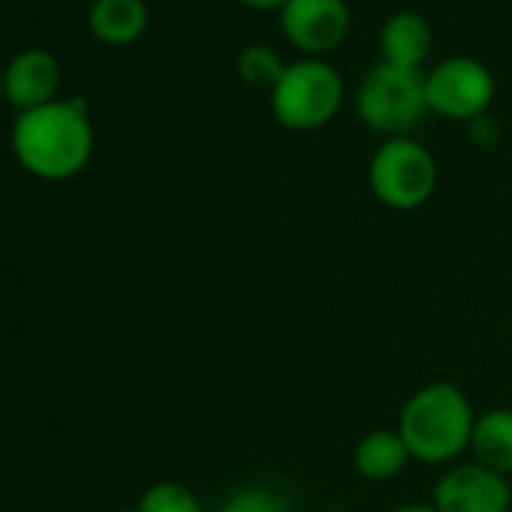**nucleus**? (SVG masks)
<instances>
[{"label":"nucleus","instance_id":"obj_1","mask_svg":"<svg viewBox=\"0 0 512 512\" xmlns=\"http://www.w3.org/2000/svg\"><path fill=\"white\" fill-rule=\"evenodd\" d=\"M13 151L34 178H76L94 154V127L85 100H55L22 112L13 127Z\"/></svg>","mask_w":512,"mask_h":512},{"label":"nucleus","instance_id":"obj_2","mask_svg":"<svg viewBox=\"0 0 512 512\" xmlns=\"http://www.w3.org/2000/svg\"><path fill=\"white\" fill-rule=\"evenodd\" d=\"M476 425V410L464 389L455 383L437 380L419 386L401 407L398 434L410 449V458L419 464H455L470 452V437Z\"/></svg>","mask_w":512,"mask_h":512},{"label":"nucleus","instance_id":"obj_3","mask_svg":"<svg viewBox=\"0 0 512 512\" xmlns=\"http://www.w3.org/2000/svg\"><path fill=\"white\" fill-rule=\"evenodd\" d=\"M425 73L395 64H374L356 88V115L386 139L407 136L428 115Z\"/></svg>","mask_w":512,"mask_h":512},{"label":"nucleus","instance_id":"obj_4","mask_svg":"<svg viewBox=\"0 0 512 512\" xmlns=\"http://www.w3.org/2000/svg\"><path fill=\"white\" fill-rule=\"evenodd\" d=\"M269 94L275 121L287 130L305 133L326 127L341 112L344 79L332 64L320 58H302L287 64L281 82Z\"/></svg>","mask_w":512,"mask_h":512},{"label":"nucleus","instance_id":"obj_5","mask_svg":"<svg viewBox=\"0 0 512 512\" xmlns=\"http://www.w3.org/2000/svg\"><path fill=\"white\" fill-rule=\"evenodd\" d=\"M437 178L440 169L434 154L413 136L386 139L368 163L371 193L380 205L392 211L422 208L434 196Z\"/></svg>","mask_w":512,"mask_h":512},{"label":"nucleus","instance_id":"obj_6","mask_svg":"<svg viewBox=\"0 0 512 512\" xmlns=\"http://www.w3.org/2000/svg\"><path fill=\"white\" fill-rule=\"evenodd\" d=\"M425 94L428 109L440 118L473 121L485 115L494 100V76L482 61L455 55L425 73Z\"/></svg>","mask_w":512,"mask_h":512},{"label":"nucleus","instance_id":"obj_7","mask_svg":"<svg viewBox=\"0 0 512 512\" xmlns=\"http://www.w3.org/2000/svg\"><path fill=\"white\" fill-rule=\"evenodd\" d=\"M431 503L437 512H509L512 488L479 461H455L437 479Z\"/></svg>","mask_w":512,"mask_h":512},{"label":"nucleus","instance_id":"obj_8","mask_svg":"<svg viewBox=\"0 0 512 512\" xmlns=\"http://www.w3.org/2000/svg\"><path fill=\"white\" fill-rule=\"evenodd\" d=\"M281 31L308 55L332 52L350 34V7L347 0H287L281 7Z\"/></svg>","mask_w":512,"mask_h":512},{"label":"nucleus","instance_id":"obj_9","mask_svg":"<svg viewBox=\"0 0 512 512\" xmlns=\"http://www.w3.org/2000/svg\"><path fill=\"white\" fill-rule=\"evenodd\" d=\"M58 85H61V67L55 55L40 49L16 55L4 70V97L22 112L55 103Z\"/></svg>","mask_w":512,"mask_h":512},{"label":"nucleus","instance_id":"obj_10","mask_svg":"<svg viewBox=\"0 0 512 512\" xmlns=\"http://www.w3.org/2000/svg\"><path fill=\"white\" fill-rule=\"evenodd\" d=\"M431 40H434L431 25L425 22V16L413 10H401L389 16L380 28L383 61L395 67H407V70H419L425 64V58L431 55Z\"/></svg>","mask_w":512,"mask_h":512},{"label":"nucleus","instance_id":"obj_11","mask_svg":"<svg viewBox=\"0 0 512 512\" xmlns=\"http://www.w3.org/2000/svg\"><path fill=\"white\" fill-rule=\"evenodd\" d=\"M410 461V449L401 440L398 428H374L359 437L353 449V467L368 482H389L401 476Z\"/></svg>","mask_w":512,"mask_h":512},{"label":"nucleus","instance_id":"obj_12","mask_svg":"<svg viewBox=\"0 0 512 512\" xmlns=\"http://www.w3.org/2000/svg\"><path fill=\"white\" fill-rule=\"evenodd\" d=\"M470 455L482 467L500 476H512V410L509 407H494L476 416Z\"/></svg>","mask_w":512,"mask_h":512},{"label":"nucleus","instance_id":"obj_13","mask_svg":"<svg viewBox=\"0 0 512 512\" xmlns=\"http://www.w3.org/2000/svg\"><path fill=\"white\" fill-rule=\"evenodd\" d=\"M88 25L100 43L130 46L148 28V7L145 0H94Z\"/></svg>","mask_w":512,"mask_h":512},{"label":"nucleus","instance_id":"obj_14","mask_svg":"<svg viewBox=\"0 0 512 512\" xmlns=\"http://www.w3.org/2000/svg\"><path fill=\"white\" fill-rule=\"evenodd\" d=\"M235 70L241 76V82H247L250 88H275L287 70V64L281 61V55L272 49V46H263V43H253V46H244L238 61H235Z\"/></svg>","mask_w":512,"mask_h":512},{"label":"nucleus","instance_id":"obj_15","mask_svg":"<svg viewBox=\"0 0 512 512\" xmlns=\"http://www.w3.org/2000/svg\"><path fill=\"white\" fill-rule=\"evenodd\" d=\"M136 509L139 512H202V503L184 482L163 479L142 491Z\"/></svg>","mask_w":512,"mask_h":512},{"label":"nucleus","instance_id":"obj_16","mask_svg":"<svg viewBox=\"0 0 512 512\" xmlns=\"http://www.w3.org/2000/svg\"><path fill=\"white\" fill-rule=\"evenodd\" d=\"M220 512H290V503L272 491V488H260V485H247V488H238L232 491Z\"/></svg>","mask_w":512,"mask_h":512},{"label":"nucleus","instance_id":"obj_17","mask_svg":"<svg viewBox=\"0 0 512 512\" xmlns=\"http://www.w3.org/2000/svg\"><path fill=\"white\" fill-rule=\"evenodd\" d=\"M470 124V139L479 145V148H491L494 142H497V136H500V127H497V121L491 118V112H485V115H479V118H473V121H467Z\"/></svg>","mask_w":512,"mask_h":512},{"label":"nucleus","instance_id":"obj_18","mask_svg":"<svg viewBox=\"0 0 512 512\" xmlns=\"http://www.w3.org/2000/svg\"><path fill=\"white\" fill-rule=\"evenodd\" d=\"M241 4H247V7H253V10H281L287 0H241Z\"/></svg>","mask_w":512,"mask_h":512},{"label":"nucleus","instance_id":"obj_19","mask_svg":"<svg viewBox=\"0 0 512 512\" xmlns=\"http://www.w3.org/2000/svg\"><path fill=\"white\" fill-rule=\"evenodd\" d=\"M389 512H437L434 503H404V506H395Z\"/></svg>","mask_w":512,"mask_h":512},{"label":"nucleus","instance_id":"obj_20","mask_svg":"<svg viewBox=\"0 0 512 512\" xmlns=\"http://www.w3.org/2000/svg\"><path fill=\"white\" fill-rule=\"evenodd\" d=\"M0 97H4V70H0Z\"/></svg>","mask_w":512,"mask_h":512},{"label":"nucleus","instance_id":"obj_21","mask_svg":"<svg viewBox=\"0 0 512 512\" xmlns=\"http://www.w3.org/2000/svg\"><path fill=\"white\" fill-rule=\"evenodd\" d=\"M115 512H139V509H136V506H133V509H130V506H124V509H115Z\"/></svg>","mask_w":512,"mask_h":512}]
</instances>
